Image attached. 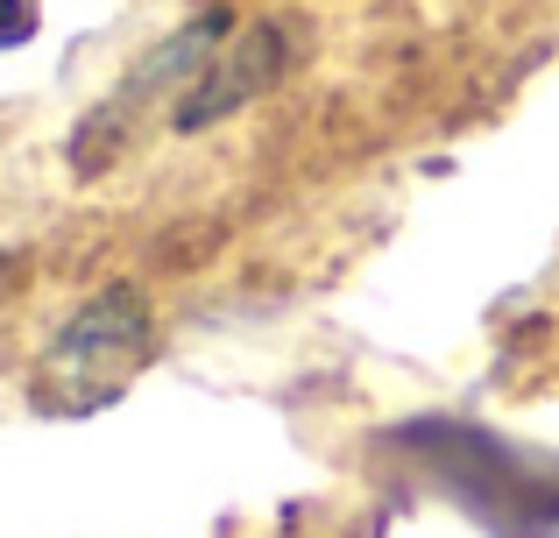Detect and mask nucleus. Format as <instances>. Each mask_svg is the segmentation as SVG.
I'll list each match as a JSON object with an SVG mask.
<instances>
[{
    "mask_svg": "<svg viewBox=\"0 0 559 538\" xmlns=\"http://www.w3.org/2000/svg\"><path fill=\"white\" fill-rule=\"evenodd\" d=\"M28 28H36V14H28V0H0V50H8V43H22Z\"/></svg>",
    "mask_w": 559,
    "mask_h": 538,
    "instance_id": "7ed1b4c3",
    "label": "nucleus"
},
{
    "mask_svg": "<svg viewBox=\"0 0 559 538\" xmlns=\"http://www.w3.org/2000/svg\"><path fill=\"white\" fill-rule=\"evenodd\" d=\"M284 28L276 22H255L248 36H234L227 50H213L199 64V85L170 107V121L178 128H205V121H219V113H234V107H248L255 93H270L276 79H284Z\"/></svg>",
    "mask_w": 559,
    "mask_h": 538,
    "instance_id": "f03ea898",
    "label": "nucleus"
},
{
    "mask_svg": "<svg viewBox=\"0 0 559 538\" xmlns=\"http://www.w3.org/2000/svg\"><path fill=\"white\" fill-rule=\"evenodd\" d=\"M150 355H156V326H150L142 290L107 284L99 298H85L79 312L64 319V333H57L50 355H43L36 390H43L50 411H99V404H114L135 383Z\"/></svg>",
    "mask_w": 559,
    "mask_h": 538,
    "instance_id": "f257e3e1",
    "label": "nucleus"
}]
</instances>
